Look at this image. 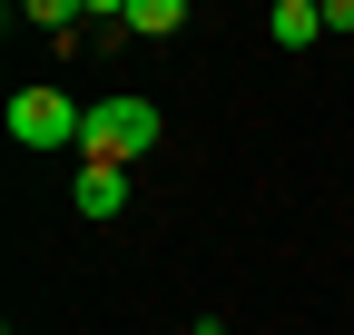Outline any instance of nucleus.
<instances>
[{"label": "nucleus", "mask_w": 354, "mask_h": 335, "mask_svg": "<svg viewBox=\"0 0 354 335\" xmlns=\"http://www.w3.org/2000/svg\"><path fill=\"white\" fill-rule=\"evenodd\" d=\"M158 129H167L158 99H99V109H88V129H79V148H88V158H109V168H128V158H148V148H158Z\"/></svg>", "instance_id": "f257e3e1"}, {"label": "nucleus", "mask_w": 354, "mask_h": 335, "mask_svg": "<svg viewBox=\"0 0 354 335\" xmlns=\"http://www.w3.org/2000/svg\"><path fill=\"white\" fill-rule=\"evenodd\" d=\"M79 129H88V109L69 89H20L10 99V138L20 148H79Z\"/></svg>", "instance_id": "f03ea898"}, {"label": "nucleus", "mask_w": 354, "mask_h": 335, "mask_svg": "<svg viewBox=\"0 0 354 335\" xmlns=\"http://www.w3.org/2000/svg\"><path fill=\"white\" fill-rule=\"evenodd\" d=\"M69 207H79L88 227H109L118 207H128V168H109V158H88L79 178H69Z\"/></svg>", "instance_id": "7ed1b4c3"}, {"label": "nucleus", "mask_w": 354, "mask_h": 335, "mask_svg": "<svg viewBox=\"0 0 354 335\" xmlns=\"http://www.w3.org/2000/svg\"><path fill=\"white\" fill-rule=\"evenodd\" d=\"M266 39H276V50H305V39H325V0H276V10H266Z\"/></svg>", "instance_id": "20e7f679"}, {"label": "nucleus", "mask_w": 354, "mask_h": 335, "mask_svg": "<svg viewBox=\"0 0 354 335\" xmlns=\"http://www.w3.org/2000/svg\"><path fill=\"white\" fill-rule=\"evenodd\" d=\"M118 20H128V39H177L187 30V0H118Z\"/></svg>", "instance_id": "39448f33"}, {"label": "nucleus", "mask_w": 354, "mask_h": 335, "mask_svg": "<svg viewBox=\"0 0 354 335\" xmlns=\"http://www.w3.org/2000/svg\"><path fill=\"white\" fill-rule=\"evenodd\" d=\"M69 20H88V0H30V30H59V39H79Z\"/></svg>", "instance_id": "423d86ee"}, {"label": "nucleus", "mask_w": 354, "mask_h": 335, "mask_svg": "<svg viewBox=\"0 0 354 335\" xmlns=\"http://www.w3.org/2000/svg\"><path fill=\"white\" fill-rule=\"evenodd\" d=\"M187 335H216V316H197V325H187Z\"/></svg>", "instance_id": "0eeeda50"}]
</instances>
